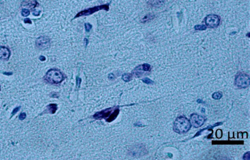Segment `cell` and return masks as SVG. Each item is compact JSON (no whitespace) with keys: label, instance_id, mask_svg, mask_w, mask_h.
<instances>
[{"label":"cell","instance_id":"cell-7","mask_svg":"<svg viewBox=\"0 0 250 160\" xmlns=\"http://www.w3.org/2000/svg\"><path fill=\"white\" fill-rule=\"evenodd\" d=\"M205 119L203 116L197 114H192L190 117V124L195 128H199L204 125Z\"/></svg>","mask_w":250,"mask_h":160},{"label":"cell","instance_id":"cell-26","mask_svg":"<svg viewBox=\"0 0 250 160\" xmlns=\"http://www.w3.org/2000/svg\"><path fill=\"white\" fill-rule=\"evenodd\" d=\"M4 75H7V76H10V75H12L13 74V73H11V72H10V73H8V72H5V73H4Z\"/></svg>","mask_w":250,"mask_h":160},{"label":"cell","instance_id":"cell-6","mask_svg":"<svg viewBox=\"0 0 250 160\" xmlns=\"http://www.w3.org/2000/svg\"><path fill=\"white\" fill-rule=\"evenodd\" d=\"M36 46L40 50L48 49L50 46V39L45 36H40L36 40Z\"/></svg>","mask_w":250,"mask_h":160},{"label":"cell","instance_id":"cell-8","mask_svg":"<svg viewBox=\"0 0 250 160\" xmlns=\"http://www.w3.org/2000/svg\"><path fill=\"white\" fill-rule=\"evenodd\" d=\"M38 3L36 0H23L21 3V7L23 9L32 10L37 5Z\"/></svg>","mask_w":250,"mask_h":160},{"label":"cell","instance_id":"cell-20","mask_svg":"<svg viewBox=\"0 0 250 160\" xmlns=\"http://www.w3.org/2000/svg\"><path fill=\"white\" fill-rule=\"evenodd\" d=\"M142 81H143V82L148 84H152L154 83L152 80H151L148 78H145L142 80Z\"/></svg>","mask_w":250,"mask_h":160},{"label":"cell","instance_id":"cell-25","mask_svg":"<svg viewBox=\"0 0 250 160\" xmlns=\"http://www.w3.org/2000/svg\"><path fill=\"white\" fill-rule=\"evenodd\" d=\"M39 59L41 61H44V60H46V58H45V57H44V56H41L39 57Z\"/></svg>","mask_w":250,"mask_h":160},{"label":"cell","instance_id":"cell-13","mask_svg":"<svg viewBox=\"0 0 250 160\" xmlns=\"http://www.w3.org/2000/svg\"><path fill=\"white\" fill-rule=\"evenodd\" d=\"M163 1L164 0H150L151 4L153 6H159L160 5H161L163 2Z\"/></svg>","mask_w":250,"mask_h":160},{"label":"cell","instance_id":"cell-9","mask_svg":"<svg viewBox=\"0 0 250 160\" xmlns=\"http://www.w3.org/2000/svg\"><path fill=\"white\" fill-rule=\"evenodd\" d=\"M11 56L10 50L5 46H0V59L8 60Z\"/></svg>","mask_w":250,"mask_h":160},{"label":"cell","instance_id":"cell-19","mask_svg":"<svg viewBox=\"0 0 250 160\" xmlns=\"http://www.w3.org/2000/svg\"><path fill=\"white\" fill-rule=\"evenodd\" d=\"M153 18V16L152 15H151V14H149L148 15H147L146 17H144V18L142 19V21L143 22H146L147 21H148L149 20H150L151 18Z\"/></svg>","mask_w":250,"mask_h":160},{"label":"cell","instance_id":"cell-12","mask_svg":"<svg viewBox=\"0 0 250 160\" xmlns=\"http://www.w3.org/2000/svg\"><path fill=\"white\" fill-rule=\"evenodd\" d=\"M48 109L49 110V112L51 114H54L57 110V105L55 103L50 104L47 106Z\"/></svg>","mask_w":250,"mask_h":160},{"label":"cell","instance_id":"cell-27","mask_svg":"<svg viewBox=\"0 0 250 160\" xmlns=\"http://www.w3.org/2000/svg\"><path fill=\"white\" fill-rule=\"evenodd\" d=\"M0 90H1V86H0Z\"/></svg>","mask_w":250,"mask_h":160},{"label":"cell","instance_id":"cell-24","mask_svg":"<svg viewBox=\"0 0 250 160\" xmlns=\"http://www.w3.org/2000/svg\"><path fill=\"white\" fill-rule=\"evenodd\" d=\"M25 23H28V24H31V21L29 18H26L24 20Z\"/></svg>","mask_w":250,"mask_h":160},{"label":"cell","instance_id":"cell-11","mask_svg":"<svg viewBox=\"0 0 250 160\" xmlns=\"http://www.w3.org/2000/svg\"><path fill=\"white\" fill-rule=\"evenodd\" d=\"M120 113V110L119 109H116L115 111H114L113 114H111V116L109 117V118L107 119V121L109 122H111L115 120L116 118H117L118 114Z\"/></svg>","mask_w":250,"mask_h":160},{"label":"cell","instance_id":"cell-23","mask_svg":"<svg viewBox=\"0 0 250 160\" xmlns=\"http://www.w3.org/2000/svg\"><path fill=\"white\" fill-rule=\"evenodd\" d=\"M85 29H86V31L88 32L90 31V29H92V25H91L90 24H89V23H86L85 24Z\"/></svg>","mask_w":250,"mask_h":160},{"label":"cell","instance_id":"cell-22","mask_svg":"<svg viewBox=\"0 0 250 160\" xmlns=\"http://www.w3.org/2000/svg\"><path fill=\"white\" fill-rule=\"evenodd\" d=\"M26 117V114L25 112H22L19 116V119L20 120H24Z\"/></svg>","mask_w":250,"mask_h":160},{"label":"cell","instance_id":"cell-1","mask_svg":"<svg viewBox=\"0 0 250 160\" xmlns=\"http://www.w3.org/2000/svg\"><path fill=\"white\" fill-rule=\"evenodd\" d=\"M190 120L183 116L177 117L173 124V130L179 134H184L187 132L191 128Z\"/></svg>","mask_w":250,"mask_h":160},{"label":"cell","instance_id":"cell-21","mask_svg":"<svg viewBox=\"0 0 250 160\" xmlns=\"http://www.w3.org/2000/svg\"><path fill=\"white\" fill-rule=\"evenodd\" d=\"M20 106H19V107H16L15 108H14V110H13V111H12V116H12H13L14 114H15L18 111L20 110Z\"/></svg>","mask_w":250,"mask_h":160},{"label":"cell","instance_id":"cell-17","mask_svg":"<svg viewBox=\"0 0 250 160\" xmlns=\"http://www.w3.org/2000/svg\"><path fill=\"white\" fill-rule=\"evenodd\" d=\"M141 67L144 71H148L150 70V65L148 64H144L142 65Z\"/></svg>","mask_w":250,"mask_h":160},{"label":"cell","instance_id":"cell-5","mask_svg":"<svg viewBox=\"0 0 250 160\" xmlns=\"http://www.w3.org/2000/svg\"><path fill=\"white\" fill-rule=\"evenodd\" d=\"M206 26L210 28H216L219 26L220 22V18L215 14H210L206 16L205 19Z\"/></svg>","mask_w":250,"mask_h":160},{"label":"cell","instance_id":"cell-10","mask_svg":"<svg viewBox=\"0 0 250 160\" xmlns=\"http://www.w3.org/2000/svg\"><path fill=\"white\" fill-rule=\"evenodd\" d=\"M111 111L112 110L106 109L103 111H101L95 114L94 116V117L96 119H101L102 118H107L109 115V114H111Z\"/></svg>","mask_w":250,"mask_h":160},{"label":"cell","instance_id":"cell-3","mask_svg":"<svg viewBox=\"0 0 250 160\" xmlns=\"http://www.w3.org/2000/svg\"><path fill=\"white\" fill-rule=\"evenodd\" d=\"M235 84L240 88H246L250 85V77L246 73H240L235 79Z\"/></svg>","mask_w":250,"mask_h":160},{"label":"cell","instance_id":"cell-4","mask_svg":"<svg viewBox=\"0 0 250 160\" xmlns=\"http://www.w3.org/2000/svg\"><path fill=\"white\" fill-rule=\"evenodd\" d=\"M109 9V4L102 5L98 6V7H93L92 8L86 9V10L80 12L77 15L75 16L74 18H79V17L82 16L89 15H91L92 14L95 13L96 12L98 11L102 10H104L105 11H108Z\"/></svg>","mask_w":250,"mask_h":160},{"label":"cell","instance_id":"cell-2","mask_svg":"<svg viewBox=\"0 0 250 160\" xmlns=\"http://www.w3.org/2000/svg\"><path fill=\"white\" fill-rule=\"evenodd\" d=\"M44 79L50 84H58L63 80L64 77L60 70L51 69L44 76Z\"/></svg>","mask_w":250,"mask_h":160},{"label":"cell","instance_id":"cell-15","mask_svg":"<svg viewBox=\"0 0 250 160\" xmlns=\"http://www.w3.org/2000/svg\"><path fill=\"white\" fill-rule=\"evenodd\" d=\"M194 29L198 31H205L207 29V26L206 25H196L194 27Z\"/></svg>","mask_w":250,"mask_h":160},{"label":"cell","instance_id":"cell-16","mask_svg":"<svg viewBox=\"0 0 250 160\" xmlns=\"http://www.w3.org/2000/svg\"><path fill=\"white\" fill-rule=\"evenodd\" d=\"M213 98L215 100H219L222 98V94L220 92H215L212 95Z\"/></svg>","mask_w":250,"mask_h":160},{"label":"cell","instance_id":"cell-14","mask_svg":"<svg viewBox=\"0 0 250 160\" xmlns=\"http://www.w3.org/2000/svg\"><path fill=\"white\" fill-rule=\"evenodd\" d=\"M131 78H132V75L130 73H125L122 75V79L126 82L130 81Z\"/></svg>","mask_w":250,"mask_h":160},{"label":"cell","instance_id":"cell-18","mask_svg":"<svg viewBox=\"0 0 250 160\" xmlns=\"http://www.w3.org/2000/svg\"><path fill=\"white\" fill-rule=\"evenodd\" d=\"M21 14H22L23 16L27 17L30 14V11H29V10H27V9H23L22 10Z\"/></svg>","mask_w":250,"mask_h":160}]
</instances>
